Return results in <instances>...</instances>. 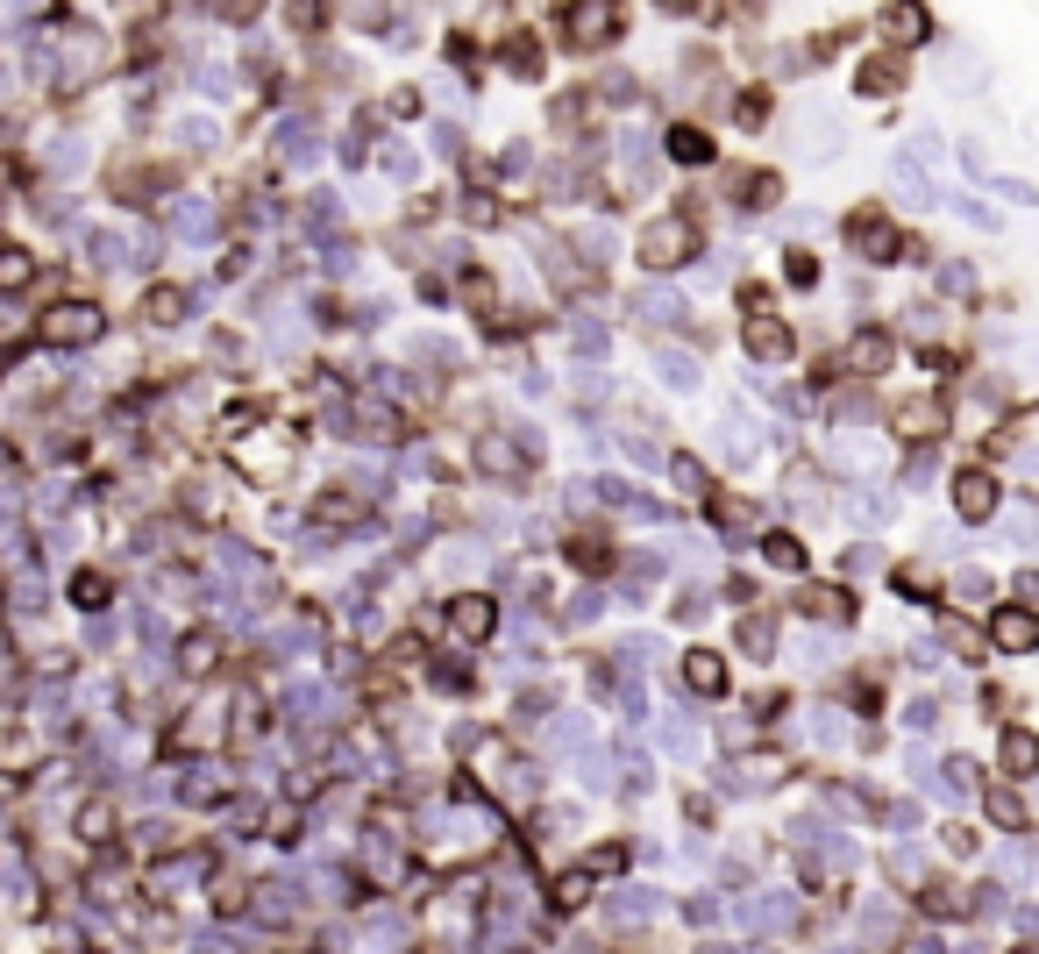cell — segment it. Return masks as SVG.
Instances as JSON below:
<instances>
[{
	"label": "cell",
	"instance_id": "cell-1",
	"mask_svg": "<svg viewBox=\"0 0 1039 954\" xmlns=\"http://www.w3.org/2000/svg\"><path fill=\"white\" fill-rule=\"evenodd\" d=\"M641 264L649 271H676V264H691V250H697V221L691 214H655V221H641Z\"/></svg>",
	"mask_w": 1039,
	"mask_h": 954
},
{
	"label": "cell",
	"instance_id": "cell-36",
	"mask_svg": "<svg viewBox=\"0 0 1039 954\" xmlns=\"http://www.w3.org/2000/svg\"><path fill=\"white\" fill-rule=\"evenodd\" d=\"M940 848L947 855H976V826H940Z\"/></svg>",
	"mask_w": 1039,
	"mask_h": 954
},
{
	"label": "cell",
	"instance_id": "cell-3",
	"mask_svg": "<svg viewBox=\"0 0 1039 954\" xmlns=\"http://www.w3.org/2000/svg\"><path fill=\"white\" fill-rule=\"evenodd\" d=\"M890 435H897V442H911V449H933V442L947 435V406H940V399H926V392H911V399H897V406H890Z\"/></svg>",
	"mask_w": 1039,
	"mask_h": 954
},
{
	"label": "cell",
	"instance_id": "cell-18",
	"mask_svg": "<svg viewBox=\"0 0 1039 954\" xmlns=\"http://www.w3.org/2000/svg\"><path fill=\"white\" fill-rule=\"evenodd\" d=\"M918 912H933V919H968V912H976V897H968L954 876H933L926 891H918Z\"/></svg>",
	"mask_w": 1039,
	"mask_h": 954
},
{
	"label": "cell",
	"instance_id": "cell-17",
	"mask_svg": "<svg viewBox=\"0 0 1039 954\" xmlns=\"http://www.w3.org/2000/svg\"><path fill=\"white\" fill-rule=\"evenodd\" d=\"M997 762H1004V777H1011V783H1026V777H1032V762H1039V741H1032V727H1004V741H997Z\"/></svg>",
	"mask_w": 1039,
	"mask_h": 954
},
{
	"label": "cell",
	"instance_id": "cell-25",
	"mask_svg": "<svg viewBox=\"0 0 1039 954\" xmlns=\"http://www.w3.org/2000/svg\"><path fill=\"white\" fill-rule=\"evenodd\" d=\"M670 158H676V164H712V135L691 129V122H676V129H670Z\"/></svg>",
	"mask_w": 1039,
	"mask_h": 954
},
{
	"label": "cell",
	"instance_id": "cell-38",
	"mask_svg": "<svg viewBox=\"0 0 1039 954\" xmlns=\"http://www.w3.org/2000/svg\"><path fill=\"white\" fill-rule=\"evenodd\" d=\"M897 585H905V591H911V599H933V577H926V570H918V564H905V570H897Z\"/></svg>",
	"mask_w": 1039,
	"mask_h": 954
},
{
	"label": "cell",
	"instance_id": "cell-14",
	"mask_svg": "<svg viewBox=\"0 0 1039 954\" xmlns=\"http://www.w3.org/2000/svg\"><path fill=\"white\" fill-rule=\"evenodd\" d=\"M470 464L485 470V477H527V456H520V449H513V442H506V435H477Z\"/></svg>",
	"mask_w": 1039,
	"mask_h": 954
},
{
	"label": "cell",
	"instance_id": "cell-8",
	"mask_svg": "<svg viewBox=\"0 0 1039 954\" xmlns=\"http://www.w3.org/2000/svg\"><path fill=\"white\" fill-rule=\"evenodd\" d=\"M954 514L961 520H990L997 514V477L990 470H961L954 477Z\"/></svg>",
	"mask_w": 1039,
	"mask_h": 954
},
{
	"label": "cell",
	"instance_id": "cell-9",
	"mask_svg": "<svg viewBox=\"0 0 1039 954\" xmlns=\"http://www.w3.org/2000/svg\"><path fill=\"white\" fill-rule=\"evenodd\" d=\"M491 627H499V606H491L485 591H470V599H449V635H456V641H485Z\"/></svg>",
	"mask_w": 1039,
	"mask_h": 954
},
{
	"label": "cell",
	"instance_id": "cell-27",
	"mask_svg": "<svg viewBox=\"0 0 1039 954\" xmlns=\"http://www.w3.org/2000/svg\"><path fill=\"white\" fill-rule=\"evenodd\" d=\"M762 564H770V570H805V541L776 527V535H762Z\"/></svg>",
	"mask_w": 1039,
	"mask_h": 954
},
{
	"label": "cell",
	"instance_id": "cell-26",
	"mask_svg": "<svg viewBox=\"0 0 1039 954\" xmlns=\"http://www.w3.org/2000/svg\"><path fill=\"white\" fill-rule=\"evenodd\" d=\"M734 193H741V200H747V207H755V214H762V207H776V193H783V179H776V172H734Z\"/></svg>",
	"mask_w": 1039,
	"mask_h": 954
},
{
	"label": "cell",
	"instance_id": "cell-16",
	"mask_svg": "<svg viewBox=\"0 0 1039 954\" xmlns=\"http://www.w3.org/2000/svg\"><path fill=\"white\" fill-rule=\"evenodd\" d=\"M890 356H897V343L890 335H855V343H847V371H855V378H883V371H890Z\"/></svg>",
	"mask_w": 1039,
	"mask_h": 954
},
{
	"label": "cell",
	"instance_id": "cell-37",
	"mask_svg": "<svg viewBox=\"0 0 1039 954\" xmlns=\"http://www.w3.org/2000/svg\"><path fill=\"white\" fill-rule=\"evenodd\" d=\"M506 64L513 72H541V43H506Z\"/></svg>",
	"mask_w": 1039,
	"mask_h": 954
},
{
	"label": "cell",
	"instance_id": "cell-34",
	"mask_svg": "<svg viewBox=\"0 0 1039 954\" xmlns=\"http://www.w3.org/2000/svg\"><path fill=\"white\" fill-rule=\"evenodd\" d=\"M770 641H776V627L762 620V612H747L741 620V649H755V656H770Z\"/></svg>",
	"mask_w": 1039,
	"mask_h": 954
},
{
	"label": "cell",
	"instance_id": "cell-30",
	"mask_svg": "<svg viewBox=\"0 0 1039 954\" xmlns=\"http://www.w3.org/2000/svg\"><path fill=\"white\" fill-rule=\"evenodd\" d=\"M0 762H14V770H29V762H37V741H29V727H0Z\"/></svg>",
	"mask_w": 1039,
	"mask_h": 954
},
{
	"label": "cell",
	"instance_id": "cell-39",
	"mask_svg": "<svg viewBox=\"0 0 1039 954\" xmlns=\"http://www.w3.org/2000/svg\"><path fill=\"white\" fill-rule=\"evenodd\" d=\"M293 820H299L293 805H271V820H264V826H271V841H293Z\"/></svg>",
	"mask_w": 1039,
	"mask_h": 954
},
{
	"label": "cell",
	"instance_id": "cell-12",
	"mask_svg": "<svg viewBox=\"0 0 1039 954\" xmlns=\"http://www.w3.org/2000/svg\"><path fill=\"white\" fill-rule=\"evenodd\" d=\"M797 612H805V620H826V627H847L855 620V599H847L841 585H805L797 591Z\"/></svg>",
	"mask_w": 1039,
	"mask_h": 954
},
{
	"label": "cell",
	"instance_id": "cell-22",
	"mask_svg": "<svg viewBox=\"0 0 1039 954\" xmlns=\"http://www.w3.org/2000/svg\"><path fill=\"white\" fill-rule=\"evenodd\" d=\"M926 29H933V22H926L918 8H883V37H890L897 50H911L918 37H926Z\"/></svg>",
	"mask_w": 1039,
	"mask_h": 954
},
{
	"label": "cell",
	"instance_id": "cell-29",
	"mask_svg": "<svg viewBox=\"0 0 1039 954\" xmlns=\"http://www.w3.org/2000/svg\"><path fill=\"white\" fill-rule=\"evenodd\" d=\"M549 905H556V912H577V905H591V876H584V869H570V876H556Z\"/></svg>",
	"mask_w": 1039,
	"mask_h": 954
},
{
	"label": "cell",
	"instance_id": "cell-32",
	"mask_svg": "<svg viewBox=\"0 0 1039 954\" xmlns=\"http://www.w3.org/2000/svg\"><path fill=\"white\" fill-rule=\"evenodd\" d=\"M612 869H627V841H605V848H591V862H584V876L599 883V876H612Z\"/></svg>",
	"mask_w": 1039,
	"mask_h": 954
},
{
	"label": "cell",
	"instance_id": "cell-40",
	"mask_svg": "<svg viewBox=\"0 0 1039 954\" xmlns=\"http://www.w3.org/2000/svg\"><path fill=\"white\" fill-rule=\"evenodd\" d=\"M1011 954H1039V947H1011Z\"/></svg>",
	"mask_w": 1039,
	"mask_h": 954
},
{
	"label": "cell",
	"instance_id": "cell-10",
	"mask_svg": "<svg viewBox=\"0 0 1039 954\" xmlns=\"http://www.w3.org/2000/svg\"><path fill=\"white\" fill-rule=\"evenodd\" d=\"M135 321H143V328H179L185 321V285H143Z\"/></svg>",
	"mask_w": 1039,
	"mask_h": 954
},
{
	"label": "cell",
	"instance_id": "cell-33",
	"mask_svg": "<svg viewBox=\"0 0 1039 954\" xmlns=\"http://www.w3.org/2000/svg\"><path fill=\"white\" fill-rule=\"evenodd\" d=\"M734 122H741V129H762V122H770V93H762V87L741 93V100H734Z\"/></svg>",
	"mask_w": 1039,
	"mask_h": 954
},
{
	"label": "cell",
	"instance_id": "cell-11",
	"mask_svg": "<svg viewBox=\"0 0 1039 954\" xmlns=\"http://www.w3.org/2000/svg\"><path fill=\"white\" fill-rule=\"evenodd\" d=\"M741 343H747V356H755V364H783V356L797 349V335L783 328V321L762 314V321H747V328H741Z\"/></svg>",
	"mask_w": 1039,
	"mask_h": 954
},
{
	"label": "cell",
	"instance_id": "cell-4",
	"mask_svg": "<svg viewBox=\"0 0 1039 954\" xmlns=\"http://www.w3.org/2000/svg\"><path fill=\"white\" fill-rule=\"evenodd\" d=\"M847 243H855L868 264H890L897 250H905V235L890 229V214H883V207H862V214H847Z\"/></svg>",
	"mask_w": 1039,
	"mask_h": 954
},
{
	"label": "cell",
	"instance_id": "cell-20",
	"mask_svg": "<svg viewBox=\"0 0 1039 954\" xmlns=\"http://www.w3.org/2000/svg\"><path fill=\"white\" fill-rule=\"evenodd\" d=\"M982 820L1004 826V833H1026V798H1018L1011 783H990V791H982Z\"/></svg>",
	"mask_w": 1039,
	"mask_h": 954
},
{
	"label": "cell",
	"instance_id": "cell-19",
	"mask_svg": "<svg viewBox=\"0 0 1039 954\" xmlns=\"http://www.w3.org/2000/svg\"><path fill=\"white\" fill-rule=\"evenodd\" d=\"M570 564L591 570V577H605L612 570V535H605V527H577V535H570Z\"/></svg>",
	"mask_w": 1039,
	"mask_h": 954
},
{
	"label": "cell",
	"instance_id": "cell-23",
	"mask_svg": "<svg viewBox=\"0 0 1039 954\" xmlns=\"http://www.w3.org/2000/svg\"><path fill=\"white\" fill-rule=\"evenodd\" d=\"M940 641L954 656H968V662H982V627H968L961 612H940Z\"/></svg>",
	"mask_w": 1039,
	"mask_h": 954
},
{
	"label": "cell",
	"instance_id": "cell-31",
	"mask_svg": "<svg viewBox=\"0 0 1039 954\" xmlns=\"http://www.w3.org/2000/svg\"><path fill=\"white\" fill-rule=\"evenodd\" d=\"M783 285H819V257L812 250H783Z\"/></svg>",
	"mask_w": 1039,
	"mask_h": 954
},
{
	"label": "cell",
	"instance_id": "cell-24",
	"mask_svg": "<svg viewBox=\"0 0 1039 954\" xmlns=\"http://www.w3.org/2000/svg\"><path fill=\"white\" fill-rule=\"evenodd\" d=\"M29 285H37V257H29L22 243L0 250V293H29Z\"/></svg>",
	"mask_w": 1039,
	"mask_h": 954
},
{
	"label": "cell",
	"instance_id": "cell-21",
	"mask_svg": "<svg viewBox=\"0 0 1039 954\" xmlns=\"http://www.w3.org/2000/svg\"><path fill=\"white\" fill-rule=\"evenodd\" d=\"M684 684H691L697 698H720V691H726V662L712 656V649H691V656H684Z\"/></svg>",
	"mask_w": 1039,
	"mask_h": 954
},
{
	"label": "cell",
	"instance_id": "cell-2",
	"mask_svg": "<svg viewBox=\"0 0 1039 954\" xmlns=\"http://www.w3.org/2000/svg\"><path fill=\"white\" fill-rule=\"evenodd\" d=\"M100 306L93 300H64V306H50L43 314V328H37V343H50V349H86V343H100Z\"/></svg>",
	"mask_w": 1039,
	"mask_h": 954
},
{
	"label": "cell",
	"instance_id": "cell-28",
	"mask_svg": "<svg viewBox=\"0 0 1039 954\" xmlns=\"http://www.w3.org/2000/svg\"><path fill=\"white\" fill-rule=\"evenodd\" d=\"M905 87V58H868L862 64V93H897Z\"/></svg>",
	"mask_w": 1039,
	"mask_h": 954
},
{
	"label": "cell",
	"instance_id": "cell-7",
	"mask_svg": "<svg viewBox=\"0 0 1039 954\" xmlns=\"http://www.w3.org/2000/svg\"><path fill=\"white\" fill-rule=\"evenodd\" d=\"M364 514H370V506L356 499L349 485H320L314 499H306V520H320V527H356Z\"/></svg>",
	"mask_w": 1039,
	"mask_h": 954
},
{
	"label": "cell",
	"instance_id": "cell-6",
	"mask_svg": "<svg viewBox=\"0 0 1039 954\" xmlns=\"http://www.w3.org/2000/svg\"><path fill=\"white\" fill-rule=\"evenodd\" d=\"M563 29H570L563 43H577V50H599V43H612V37L627 29V14H620V8H570V14H563Z\"/></svg>",
	"mask_w": 1039,
	"mask_h": 954
},
{
	"label": "cell",
	"instance_id": "cell-13",
	"mask_svg": "<svg viewBox=\"0 0 1039 954\" xmlns=\"http://www.w3.org/2000/svg\"><path fill=\"white\" fill-rule=\"evenodd\" d=\"M221 656H228V641H221L214 627H193V635L179 641V670H185V677H214Z\"/></svg>",
	"mask_w": 1039,
	"mask_h": 954
},
{
	"label": "cell",
	"instance_id": "cell-5",
	"mask_svg": "<svg viewBox=\"0 0 1039 954\" xmlns=\"http://www.w3.org/2000/svg\"><path fill=\"white\" fill-rule=\"evenodd\" d=\"M982 641L1004 656H1026L1032 641H1039V620H1032V606H997L990 612V627H982Z\"/></svg>",
	"mask_w": 1039,
	"mask_h": 954
},
{
	"label": "cell",
	"instance_id": "cell-35",
	"mask_svg": "<svg viewBox=\"0 0 1039 954\" xmlns=\"http://www.w3.org/2000/svg\"><path fill=\"white\" fill-rule=\"evenodd\" d=\"M72 599H79V606H108V577H100V570H79V577H72Z\"/></svg>",
	"mask_w": 1039,
	"mask_h": 954
},
{
	"label": "cell",
	"instance_id": "cell-15",
	"mask_svg": "<svg viewBox=\"0 0 1039 954\" xmlns=\"http://www.w3.org/2000/svg\"><path fill=\"white\" fill-rule=\"evenodd\" d=\"M72 833L86 848H114V833H122V812L108 805V798H86V805H79V820H72Z\"/></svg>",
	"mask_w": 1039,
	"mask_h": 954
}]
</instances>
